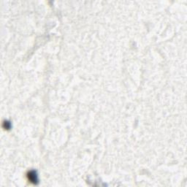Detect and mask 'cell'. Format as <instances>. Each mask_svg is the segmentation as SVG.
I'll use <instances>...</instances> for the list:
<instances>
[{"instance_id": "cell-1", "label": "cell", "mask_w": 187, "mask_h": 187, "mask_svg": "<svg viewBox=\"0 0 187 187\" xmlns=\"http://www.w3.org/2000/svg\"><path fill=\"white\" fill-rule=\"evenodd\" d=\"M29 181L32 182V183H36L37 181V174L35 171H31L29 173Z\"/></svg>"}]
</instances>
